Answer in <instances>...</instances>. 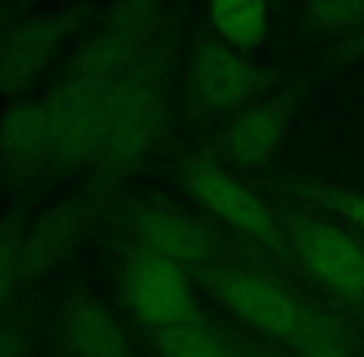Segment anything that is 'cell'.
<instances>
[{
  "label": "cell",
  "instance_id": "cell-9",
  "mask_svg": "<svg viewBox=\"0 0 364 357\" xmlns=\"http://www.w3.org/2000/svg\"><path fill=\"white\" fill-rule=\"evenodd\" d=\"M117 285L124 305L144 330L166 328L198 313L186 268L146 248L132 246L124 253Z\"/></svg>",
  "mask_w": 364,
  "mask_h": 357
},
{
  "label": "cell",
  "instance_id": "cell-8",
  "mask_svg": "<svg viewBox=\"0 0 364 357\" xmlns=\"http://www.w3.org/2000/svg\"><path fill=\"white\" fill-rule=\"evenodd\" d=\"M166 8L156 3H124L109 10L95 33L80 45L70 73L95 80L124 78L166 35Z\"/></svg>",
  "mask_w": 364,
  "mask_h": 357
},
{
  "label": "cell",
  "instance_id": "cell-18",
  "mask_svg": "<svg viewBox=\"0 0 364 357\" xmlns=\"http://www.w3.org/2000/svg\"><path fill=\"white\" fill-rule=\"evenodd\" d=\"M292 353L297 357H355V350H352L340 323L320 310L307 325L305 335L297 340Z\"/></svg>",
  "mask_w": 364,
  "mask_h": 357
},
{
  "label": "cell",
  "instance_id": "cell-2",
  "mask_svg": "<svg viewBox=\"0 0 364 357\" xmlns=\"http://www.w3.org/2000/svg\"><path fill=\"white\" fill-rule=\"evenodd\" d=\"M176 181L188 198L255 248L275 256L285 268L295 266L283 216L248 183L233 176L208 149L186 151L176 159Z\"/></svg>",
  "mask_w": 364,
  "mask_h": 357
},
{
  "label": "cell",
  "instance_id": "cell-12",
  "mask_svg": "<svg viewBox=\"0 0 364 357\" xmlns=\"http://www.w3.org/2000/svg\"><path fill=\"white\" fill-rule=\"evenodd\" d=\"M95 191L85 193V196H75L70 201H63L60 206L50 208L30 231H25L23 248H20V278H23V283L38 280L40 275L55 268L73 251L82 231L87 228V221L100 208L102 196L95 198Z\"/></svg>",
  "mask_w": 364,
  "mask_h": 357
},
{
  "label": "cell",
  "instance_id": "cell-3",
  "mask_svg": "<svg viewBox=\"0 0 364 357\" xmlns=\"http://www.w3.org/2000/svg\"><path fill=\"white\" fill-rule=\"evenodd\" d=\"M193 278L245 325L292 350L317 310L302 303L283 280L263 273L243 258L193 270Z\"/></svg>",
  "mask_w": 364,
  "mask_h": 357
},
{
  "label": "cell",
  "instance_id": "cell-21",
  "mask_svg": "<svg viewBox=\"0 0 364 357\" xmlns=\"http://www.w3.org/2000/svg\"><path fill=\"white\" fill-rule=\"evenodd\" d=\"M35 340V320L28 310L8 308L0 315V357H28Z\"/></svg>",
  "mask_w": 364,
  "mask_h": 357
},
{
  "label": "cell",
  "instance_id": "cell-13",
  "mask_svg": "<svg viewBox=\"0 0 364 357\" xmlns=\"http://www.w3.org/2000/svg\"><path fill=\"white\" fill-rule=\"evenodd\" d=\"M0 166L18 183L50 174V122L43 102H15L0 114Z\"/></svg>",
  "mask_w": 364,
  "mask_h": 357
},
{
  "label": "cell",
  "instance_id": "cell-20",
  "mask_svg": "<svg viewBox=\"0 0 364 357\" xmlns=\"http://www.w3.org/2000/svg\"><path fill=\"white\" fill-rule=\"evenodd\" d=\"M305 18L317 30H357L364 25V0H317L305 5Z\"/></svg>",
  "mask_w": 364,
  "mask_h": 357
},
{
  "label": "cell",
  "instance_id": "cell-19",
  "mask_svg": "<svg viewBox=\"0 0 364 357\" xmlns=\"http://www.w3.org/2000/svg\"><path fill=\"white\" fill-rule=\"evenodd\" d=\"M25 228L23 221H5L0 226V315L8 310V300L15 293L20 278V248H23Z\"/></svg>",
  "mask_w": 364,
  "mask_h": 357
},
{
  "label": "cell",
  "instance_id": "cell-5",
  "mask_svg": "<svg viewBox=\"0 0 364 357\" xmlns=\"http://www.w3.org/2000/svg\"><path fill=\"white\" fill-rule=\"evenodd\" d=\"M292 258L327 293L347 305H364V248L340 226L297 206L280 211Z\"/></svg>",
  "mask_w": 364,
  "mask_h": 357
},
{
  "label": "cell",
  "instance_id": "cell-4",
  "mask_svg": "<svg viewBox=\"0 0 364 357\" xmlns=\"http://www.w3.org/2000/svg\"><path fill=\"white\" fill-rule=\"evenodd\" d=\"M117 80L65 75L48 92L43 107L50 122V174H68L95 161L114 119Z\"/></svg>",
  "mask_w": 364,
  "mask_h": 357
},
{
  "label": "cell",
  "instance_id": "cell-23",
  "mask_svg": "<svg viewBox=\"0 0 364 357\" xmlns=\"http://www.w3.org/2000/svg\"><path fill=\"white\" fill-rule=\"evenodd\" d=\"M10 13H13V8H8V5H0V38H3L5 30L15 23V20L10 18Z\"/></svg>",
  "mask_w": 364,
  "mask_h": 357
},
{
  "label": "cell",
  "instance_id": "cell-15",
  "mask_svg": "<svg viewBox=\"0 0 364 357\" xmlns=\"http://www.w3.org/2000/svg\"><path fill=\"white\" fill-rule=\"evenodd\" d=\"M146 335L156 357H245L238 340L201 313Z\"/></svg>",
  "mask_w": 364,
  "mask_h": 357
},
{
  "label": "cell",
  "instance_id": "cell-1",
  "mask_svg": "<svg viewBox=\"0 0 364 357\" xmlns=\"http://www.w3.org/2000/svg\"><path fill=\"white\" fill-rule=\"evenodd\" d=\"M171 117V33L117 80L114 119L95 156L97 186L112 188L141 169L161 146Z\"/></svg>",
  "mask_w": 364,
  "mask_h": 357
},
{
  "label": "cell",
  "instance_id": "cell-22",
  "mask_svg": "<svg viewBox=\"0 0 364 357\" xmlns=\"http://www.w3.org/2000/svg\"><path fill=\"white\" fill-rule=\"evenodd\" d=\"M364 55V25L352 33H347V38L340 43L335 53V63H352V60L362 58Z\"/></svg>",
  "mask_w": 364,
  "mask_h": 357
},
{
  "label": "cell",
  "instance_id": "cell-16",
  "mask_svg": "<svg viewBox=\"0 0 364 357\" xmlns=\"http://www.w3.org/2000/svg\"><path fill=\"white\" fill-rule=\"evenodd\" d=\"M213 35L240 55H250L268 38V5L218 0L206 8Z\"/></svg>",
  "mask_w": 364,
  "mask_h": 357
},
{
  "label": "cell",
  "instance_id": "cell-14",
  "mask_svg": "<svg viewBox=\"0 0 364 357\" xmlns=\"http://www.w3.org/2000/svg\"><path fill=\"white\" fill-rule=\"evenodd\" d=\"M58 333L73 357H132L124 325L97 295H70L60 310Z\"/></svg>",
  "mask_w": 364,
  "mask_h": 357
},
{
  "label": "cell",
  "instance_id": "cell-6",
  "mask_svg": "<svg viewBox=\"0 0 364 357\" xmlns=\"http://www.w3.org/2000/svg\"><path fill=\"white\" fill-rule=\"evenodd\" d=\"M268 80L245 55L235 53L213 33H198L183 70V100L198 117L245 110Z\"/></svg>",
  "mask_w": 364,
  "mask_h": 357
},
{
  "label": "cell",
  "instance_id": "cell-10",
  "mask_svg": "<svg viewBox=\"0 0 364 357\" xmlns=\"http://www.w3.org/2000/svg\"><path fill=\"white\" fill-rule=\"evenodd\" d=\"M82 13L85 8H60L15 20L0 38V92L20 95L33 87L82 23Z\"/></svg>",
  "mask_w": 364,
  "mask_h": 357
},
{
  "label": "cell",
  "instance_id": "cell-7",
  "mask_svg": "<svg viewBox=\"0 0 364 357\" xmlns=\"http://www.w3.org/2000/svg\"><path fill=\"white\" fill-rule=\"evenodd\" d=\"M124 226L134 238V246L168 258L186 270L240 258L208 223L161 198L129 203L124 211Z\"/></svg>",
  "mask_w": 364,
  "mask_h": 357
},
{
  "label": "cell",
  "instance_id": "cell-11",
  "mask_svg": "<svg viewBox=\"0 0 364 357\" xmlns=\"http://www.w3.org/2000/svg\"><path fill=\"white\" fill-rule=\"evenodd\" d=\"M292 92L275 100L250 105L235 119L216 134L211 151L220 164L238 166V169H258L265 166L278 146L283 144L285 129L292 114Z\"/></svg>",
  "mask_w": 364,
  "mask_h": 357
},
{
  "label": "cell",
  "instance_id": "cell-17",
  "mask_svg": "<svg viewBox=\"0 0 364 357\" xmlns=\"http://www.w3.org/2000/svg\"><path fill=\"white\" fill-rule=\"evenodd\" d=\"M275 191L280 196H290V201H300L307 203V206L340 213V216H345L352 226H357L364 233V193L330 186V183L302 181V178H278L275 181Z\"/></svg>",
  "mask_w": 364,
  "mask_h": 357
}]
</instances>
